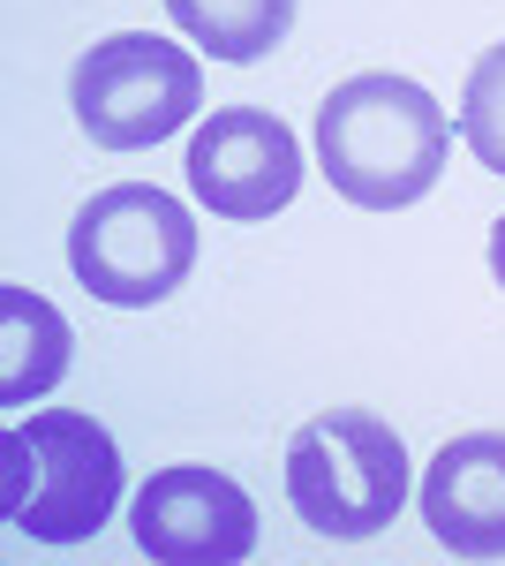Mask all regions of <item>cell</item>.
<instances>
[{
	"mask_svg": "<svg viewBox=\"0 0 505 566\" xmlns=\"http://www.w3.org/2000/svg\"><path fill=\"white\" fill-rule=\"evenodd\" d=\"M69 106L98 151H151L167 144L181 122H197L204 106V69L173 39L151 31H114L76 61L69 76Z\"/></svg>",
	"mask_w": 505,
	"mask_h": 566,
	"instance_id": "5",
	"label": "cell"
},
{
	"mask_svg": "<svg viewBox=\"0 0 505 566\" xmlns=\"http://www.w3.org/2000/svg\"><path fill=\"white\" fill-rule=\"evenodd\" d=\"M189 189L219 219H272L295 205L302 189V144L287 122H272L264 106H219L189 136Z\"/></svg>",
	"mask_w": 505,
	"mask_h": 566,
	"instance_id": "6",
	"label": "cell"
},
{
	"mask_svg": "<svg viewBox=\"0 0 505 566\" xmlns=\"http://www.w3.org/2000/svg\"><path fill=\"white\" fill-rule=\"evenodd\" d=\"M491 280H498V287H505V219H498V227H491Z\"/></svg>",
	"mask_w": 505,
	"mask_h": 566,
	"instance_id": "12",
	"label": "cell"
},
{
	"mask_svg": "<svg viewBox=\"0 0 505 566\" xmlns=\"http://www.w3.org/2000/svg\"><path fill=\"white\" fill-rule=\"evenodd\" d=\"M408 446L370 408H325L287 438V499L309 536L362 544L408 506Z\"/></svg>",
	"mask_w": 505,
	"mask_h": 566,
	"instance_id": "3",
	"label": "cell"
},
{
	"mask_svg": "<svg viewBox=\"0 0 505 566\" xmlns=\"http://www.w3.org/2000/svg\"><path fill=\"white\" fill-rule=\"evenodd\" d=\"M167 15L189 45H204L211 61H234V69L264 61L295 31V0H167Z\"/></svg>",
	"mask_w": 505,
	"mask_h": 566,
	"instance_id": "10",
	"label": "cell"
},
{
	"mask_svg": "<svg viewBox=\"0 0 505 566\" xmlns=\"http://www.w3.org/2000/svg\"><path fill=\"white\" fill-rule=\"evenodd\" d=\"M69 272L106 310L167 303L197 272V212L167 189H151V181H114L69 227Z\"/></svg>",
	"mask_w": 505,
	"mask_h": 566,
	"instance_id": "4",
	"label": "cell"
},
{
	"mask_svg": "<svg viewBox=\"0 0 505 566\" xmlns=\"http://www.w3.org/2000/svg\"><path fill=\"white\" fill-rule=\"evenodd\" d=\"M461 136L467 151L491 167V175H505V39L467 69V91H461Z\"/></svg>",
	"mask_w": 505,
	"mask_h": 566,
	"instance_id": "11",
	"label": "cell"
},
{
	"mask_svg": "<svg viewBox=\"0 0 505 566\" xmlns=\"http://www.w3.org/2000/svg\"><path fill=\"white\" fill-rule=\"evenodd\" d=\"M122 506V446L84 408H53L0 431V522L31 544H91Z\"/></svg>",
	"mask_w": 505,
	"mask_h": 566,
	"instance_id": "2",
	"label": "cell"
},
{
	"mask_svg": "<svg viewBox=\"0 0 505 566\" xmlns=\"http://www.w3.org/2000/svg\"><path fill=\"white\" fill-rule=\"evenodd\" d=\"M69 317L31 295V287H0V408H31L69 378Z\"/></svg>",
	"mask_w": 505,
	"mask_h": 566,
	"instance_id": "9",
	"label": "cell"
},
{
	"mask_svg": "<svg viewBox=\"0 0 505 566\" xmlns=\"http://www.w3.org/2000/svg\"><path fill=\"white\" fill-rule=\"evenodd\" d=\"M422 522L453 559H505V431H461L430 453Z\"/></svg>",
	"mask_w": 505,
	"mask_h": 566,
	"instance_id": "8",
	"label": "cell"
},
{
	"mask_svg": "<svg viewBox=\"0 0 505 566\" xmlns=\"http://www.w3.org/2000/svg\"><path fill=\"white\" fill-rule=\"evenodd\" d=\"M453 151V122L445 106L408 76H347V84L317 106V159L347 205L362 212H408L422 205Z\"/></svg>",
	"mask_w": 505,
	"mask_h": 566,
	"instance_id": "1",
	"label": "cell"
},
{
	"mask_svg": "<svg viewBox=\"0 0 505 566\" xmlns=\"http://www.w3.org/2000/svg\"><path fill=\"white\" fill-rule=\"evenodd\" d=\"M136 552L159 566H234L256 552L250 491L219 469H159L136 491Z\"/></svg>",
	"mask_w": 505,
	"mask_h": 566,
	"instance_id": "7",
	"label": "cell"
}]
</instances>
